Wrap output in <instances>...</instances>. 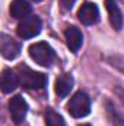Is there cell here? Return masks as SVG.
Masks as SVG:
<instances>
[{
    "label": "cell",
    "instance_id": "13",
    "mask_svg": "<svg viewBox=\"0 0 124 126\" xmlns=\"http://www.w3.org/2000/svg\"><path fill=\"white\" fill-rule=\"evenodd\" d=\"M107 113H108V117H110L112 126H124V117L121 116V113L114 107V104L111 101L107 103Z\"/></svg>",
    "mask_w": 124,
    "mask_h": 126
},
{
    "label": "cell",
    "instance_id": "1",
    "mask_svg": "<svg viewBox=\"0 0 124 126\" xmlns=\"http://www.w3.org/2000/svg\"><path fill=\"white\" fill-rule=\"evenodd\" d=\"M19 84L26 90H41L47 85V76L41 72H35L31 67L21 64L16 69Z\"/></svg>",
    "mask_w": 124,
    "mask_h": 126
},
{
    "label": "cell",
    "instance_id": "12",
    "mask_svg": "<svg viewBox=\"0 0 124 126\" xmlns=\"http://www.w3.org/2000/svg\"><path fill=\"white\" fill-rule=\"evenodd\" d=\"M73 82H74V81H73L72 75L64 73L62 76H59L57 81H56V93H57V95H59L60 98L67 97L69 93L72 91V88H73Z\"/></svg>",
    "mask_w": 124,
    "mask_h": 126
},
{
    "label": "cell",
    "instance_id": "10",
    "mask_svg": "<svg viewBox=\"0 0 124 126\" xmlns=\"http://www.w3.org/2000/svg\"><path fill=\"white\" fill-rule=\"evenodd\" d=\"M1 91L4 94H9L12 91H15L19 85V78H18V73H15L13 70L10 69H4L3 73H1Z\"/></svg>",
    "mask_w": 124,
    "mask_h": 126
},
{
    "label": "cell",
    "instance_id": "15",
    "mask_svg": "<svg viewBox=\"0 0 124 126\" xmlns=\"http://www.w3.org/2000/svg\"><path fill=\"white\" fill-rule=\"evenodd\" d=\"M107 60L110 62L111 66H114L115 69H118L120 72H123L124 73V56H117V54H114V56H108Z\"/></svg>",
    "mask_w": 124,
    "mask_h": 126
},
{
    "label": "cell",
    "instance_id": "14",
    "mask_svg": "<svg viewBox=\"0 0 124 126\" xmlns=\"http://www.w3.org/2000/svg\"><path fill=\"white\" fill-rule=\"evenodd\" d=\"M45 125L47 126H66V122L59 113H56L53 109H48L45 111Z\"/></svg>",
    "mask_w": 124,
    "mask_h": 126
},
{
    "label": "cell",
    "instance_id": "17",
    "mask_svg": "<svg viewBox=\"0 0 124 126\" xmlns=\"http://www.w3.org/2000/svg\"><path fill=\"white\" fill-rule=\"evenodd\" d=\"M74 1H76V0H60V3L63 4V7H64V9H67V10L73 7Z\"/></svg>",
    "mask_w": 124,
    "mask_h": 126
},
{
    "label": "cell",
    "instance_id": "8",
    "mask_svg": "<svg viewBox=\"0 0 124 126\" xmlns=\"http://www.w3.org/2000/svg\"><path fill=\"white\" fill-rule=\"evenodd\" d=\"M64 37H66V43H67V47L70 48V51L77 53L83 44V35H82L80 30L76 27H69L64 31Z\"/></svg>",
    "mask_w": 124,
    "mask_h": 126
},
{
    "label": "cell",
    "instance_id": "11",
    "mask_svg": "<svg viewBox=\"0 0 124 126\" xmlns=\"http://www.w3.org/2000/svg\"><path fill=\"white\" fill-rule=\"evenodd\" d=\"M32 10V6L26 0H13L10 3V15L15 19H24L26 18Z\"/></svg>",
    "mask_w": 124,
    "mask_h": 126
},
{
    "label": "cell",
    "instance_id": "6",
    "mask_svg": "<svg viewBox=\"0 0 124 126\" xmlns=\"http://www.w3.org/2000/svg\"><path fill=\"white\" fill-rule=\"evenodd\" d=\"M9 111H10L12 120L16 125H19L24 122V119L28 113V103L25 101V98L22 95H15V97H12V100L9 103Z\"/></svg>",
    "mask_w": 124,
    "mask_h": 126
},
{
    "label": "cell",
    "instance_id": "9",
    "mask_svg": "<svg viewBox=\"0 0 124 126\" xmlns=\"http://www.w3.org/2000/svg\"><path fill=\"white\" fill-rule=\"evenodd\" d=\"M105 7H107L110 22H111L112 28L120 31L121 27H123V13H121V9L117 4V1L115 0H105Z\"/></svg>",
    "mask_w": 124,
    "mask_h": 126
},
{
    "label": "cell",
    "instance_id": "2",
    "mask_svg": "<svg viewBox=\"0 0 124 126\" xmlns=\"http://www.w3.org/2000/svg\"><path fill=\"white\" fill-rule=\"evenodd\" d=\"M67 111L76 119L86 117L89 114V111H91V100H89V97L83 91H77L70 98V101L67 104Z\"/></svg>",
    "mask_w": 124,
    "mask_h": 126
},
{
    "label": "cell",
    "instance_id": "4",
    "mask_svg": "<svg viewBox=\"0 0 124 126\" xmlns=\"http://www.w3.org/2000/svg\"><path fill=\"white\" fill-rule=\"evenodd\" d=\"M41 28H42V24H41V19L35 15H31V16H26L24 18L19 25H18V35L21 38H32L35 35H38L41 32Z\"/></svg>",
    "mask_w": 124,
    "mask_h": 126
},
{
    "label": "cell",
    "instance_id": "16",
    "mask_svg": "<svg viewBox=\"0 0 124 126\" xmlns=\"http://www.w3.org/2000/svg\"><path fill=\"white\" fill-rule=\"evenodd\" d=\"M115 94L120 97V100H121V103H123V106H124V87H121V85L115 87Z\"/></svg>",
    "mask_w": 124,
    "mask_h": 126
},
{
    "label": "cell",
    "instance_id": "7",
    "mask_svg": "<svg viewBox=\"0 0 124 126\" xmlns=\"http://www.w3.org/2000/svg\"><path fill=\"white\" fill-rule=\"evenodd\" d=\"M77 18L85 25H93L99 19V9H98V6L95 3L85 1L80 6V9L77 10Z\"/></svg>",
    "mask_w": 124,
    "mask_h": 126
},
{
    "label": "cell",
    "instance_id": "18",
    "mask_svg": "<svg viewBox=\"0 0 124 126\" xmlns=\"http://www.w3.org/2000/svg\"><path fill=\"white\" fill-rule=\"evenodd\" d=\"M34 1H42V0H34Z\"/></svg>",
    "mask_w": 124,
    "mask_h": 126
},
{
    "label": "cell",
    "instance_id": "3",
    "mask_svg": "<svg viewBox=\"0 0 124 126\" xmlns=\"http://www.w3.org/2000/svg\"><path fill=\"white\" fill-rule=\"evenodd\" d=\"M29 56L34 62L41 66H50L56 59V53H54L53 47L44 41L32 44L29 47Z\"/></svg>",
    "mask_w": 124,
    "mask_h": 126
},
{
    "label": "cell",
    "instance_id": "5",
    "mask_svg": "<svg viewBox=\"0 0 124 126\" xmlns=\"http://www.w3.org/2000/svg\"><path fill=\"white\" fill-rule=\"evenodd\" d=\"M0 51H1V56L4 59L13 60L21 53V43L7 34H1L0 35Z\"/></svg>",
    "mask_w": 124,
    "mask_h": 126
}]
</instances>
